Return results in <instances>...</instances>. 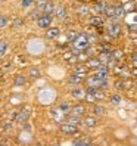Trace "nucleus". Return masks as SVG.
Returning <instances> with one entry per match:
<instances>
[{
  "mask_svg": "<svg viewBox=\"0 0 137 146\" xmlns=\"http://www.w3.org/2000/svg\"><path fill=\"white\" fill-rule=\"evenodd\" d=\"M105 13L109 16V18L115 16V6H106V7H105Z\"/></svg>",
  "mask_w": 137,
  "mask_h": 146,
  "instance_id": "22",
  "label": "nucleus"
},
{
  "mask_svg": "<svg viewBox=\"0 0 137 146\" xmlns=\"http://www.w3.org/2000/svg\"><path fill=\"white\" fill-rule=\"evenodd\" d=\"M78 12H80L81 15H85V13L89 12V7H87V6H81L80 9H78Z\"/></svg>",
  "mask_w": 137,
  "mask_h": 146,
  "instance_id": "37",
  "label": "nucleus"
},
{
  "mask_svg": "<svg viewBox=\"0 0 137 146\" xmlns=\"http://www.w3.org/2000/svg\"><path fill=\"white\" fill-rule=\"evenodd\" d=\"M102 22H103V21H102V18H99V16H95V18H91V24H93V25H100Z\"/></svg>",
  "mask_w": 137,
  "mask_h": 146,
  "instance_id": "31",
  "label": "nucleus"
},
{
  "mask_svg": "<svg viewBox=\"0 0 137 146\" xmlns=\"http://www.w3.org/2000/svg\"><path fill=\"white\" fill-rule=\"evenodd\" d=\"M84 112H85V106H84L83 104H78V105L72 106V111H71V114H72V115L80 117V118L84 115Z\"/></svg>",
  "mask_w": 137,
  "mask_h": 146,
  "instance_id": "7",
  "label": "nucleus"
},
{
  "mask_svg": "<svg viewBox=\"0 0 137 146\" xmlns=\"http://www.w3.org/2000/svg\"><path fill=\"white\" fill-rule=\"evenodd\" d=\"M99 90L100 89H97V87H87V93H90V94H96Z\"/></svg>",
  "mask_w": 137,
  "mask_h": 146,
  "instance_id": "34",
  "label": "nucleus"
},
{
  "mask_svg": "<svg viewBox=\"0 0 137 146\" xmlns=\"http://www.w3.org/2000/svg\"><path fill=\"white\" fill-rule=\"evenodd\" d=\"M114 87H115L116 90H122V89H125V87H124V81H122V80H116V81L114 83Z\"/></svg>",
  "mask_w": 137,
  "mask_h": 146,
  "instance_id": "25",
  "label": "nucleus"
},
{
  "mask_svg": "<svg viewBox=\"0 0 137 146\" xmlns=\"http://www.w3.org/2000/svg\"><path fill=\"white\" fill-rule=\"evenodd\" d=\"M87 40H89V43H90V44H93V43H96V36H95V34H89V36H87Z\"/></svg>",
  "mask_w": 137,
  "mask_h": 146,
  "instance_id": "33",
  "label": "nucleus"
},
{
  "mask_svg": "<svg viewBox=\"0 0 137 146\" xmlns=\"http://www.w3.org/2000/svg\"><path fill=\"white\" fill-rule=\"evenodd\" d=\"M84 77L85 75H78V74H72L71 77H69V84H74V86H78V84H81L83 81H84Z\"/></svg>",
  "mask_w": 137,
  "mask_h": 146,
  "instance_id": "11",
  "label": "nucleus"
},
{
  "mask_svg": "<svg viewBox=\"0 0 137 146\" xmlns=\"http://www.w3.org/2000/svg\"><path fill=\"white\" fill-rule=\"evenodd\" d=\"M61 131L65 133V134H75L77 133V127L64 123V124H61Z\"/></svg>",
  "mask_w": 137,
  "mask_h": 146,
  "instance_id": "8",
  "label": "nucleus"
},
{
  "mask_svg": "<svg viewBox=\"0 0 137 146\" xmlns=\"http://www.w3.org/2000/svg\"><path fill=\"white\" fill-rule=\"evenodd\" d=\"M111 53H112V58L115 59V61H116V59H121V58H122V52H121V50H112Z\"/></svg>",
  "mask_w": 137,
  "mask_h": 146,
  "instance_id": "26",
  "label": "nucleus"
},
{
  "mask_svg": "<svg viewBox=\"0 0 137 146\" xmlns=\"http://www.w3.org/2000/svg\"><path fill=\"white\" fill-rule=\"evenodd\" d=\"M22 24H24V21H22L21 18H16V19H13V25H15V27H21Z\"/></svg>",
  "mask_w": 137,
  "mask_h": 146,
  "instance_id": "36",
  "label": "nucleus"
},
{
  "mask_svg": "<svg viewBox=\"0 0 137 146\" xmlns=\"http://www.w3.org/2000/svg\"><path fill=\"white\" fill-rule=\"evenodd\" d=\"M109 100H111V104H112V105L118 106V105L122 104V96H121V94H112Z\"/></svg>",
  "mask_w": 137,
  "mask_h": 146,
  "instance_id": "16",
  "label": "nucleus"
},
{
  "mask_svg": "<svg viewBox=\"0 0 137 146\" xmlns=\"http://www.w3.org/2000/svg\"><path fill=\"white\" fill-rule=\"evenodd\" d=\"M52 11H53V3H52V2H47V6L44 7V12H46V15H49Z\"/></svg>",
  "mask_w": 137,
  "mask_h": 146,
  "instance_id": "29",
  "label": "nucleus"
},
{
  "mask_svg": "<svg viewBox=\"0 0 137 146\" xmlns=\"http://www.w3.org/2000/svg\"><path fill=\"white\" fill-rule=\"evenodd\" d=\"M134 86H136V87H137V83H134Z\"/></svg>",
  "mask_w": 137,
  "mask_h": 146,
  "instance_id": "44",
  "label": "nucleus"
},
{
  "mask_svg": "<svg viewBox=\"0 0 137 146\" xmlns=\"http://www.w3.org/2000/svg\"><path fill=\"white\" fill-rule=\"evenodd\" d=\"M105 7H106V6H103V5L99 2V3L95 6V9H96V12H105Z\"/></svg>",
  "mask_w": 137,
  "mask_h": 146,
  "instance_id": "32",
  "label": "nucleus"
},
{
  "mask_svg": "<svg viewBox=\"0 0 137 146\" xmlns=\"http://www.w3.org/2000/svg\"><path fill=\"white\" fill-rule=\"evenodd\" d=\"M6 24H7V18L6 16H0V27H3Z\"/></svg>",
  "mask_w": 137,
  "mask_h": 146,
  "instance_id": "39",
  "label": "nucleus"
},
{
  "mask_svg": "<svg viewBox=\"0 0 137 146\" xmlns=\"http://www.w3.org/2000/svg\"><path fill=\"white\" fill-rule=\"evenodd\" d=\"M30 75L32 77V78H37V77L40 75V71L37 70V68H31V70H30Z\"/></svg>",
  "mask_w": 137,
  "mask_h": 146,
  "instance_id": "28",
  "label": "nucleus"
},
{
  "mask_svg": "<svg viewBox=\"0 0 137 146\" xmlns=\"http://www.w3.org/2000/svg\"><path fill=\"white\" fill-rule=\"evenodd\" d=\"M119 33H121V25H119V24H111L109 25L108 34H109L111 37H118Z\"/></svg>",
  "mask_w": 137,
  "mask_h": 146,
  "instance_id": "6",
  "label": "nucleus"
},
{
  "mask_svg": "<svg viewBox=\"0 0 137 146\" xmlns=\"http://www.w3.org/2000/svg\"><path fill=\"white\" fill-rule=\"evenodd\" d=\"M37 5H38V7H40V9H44V7L47 6V2H46V0H40V2H38Z\"/></svg>",
  "mask_w": 137,
  "mask_h": 146,
  "instance_id": "38",
  "label": "nucleus"
},
{
  "mask_svg": "<svg viewBox=\"0 0 137 146\" xmlns=\"http://www.w3.org/2000/svg\"><path fill=\"white\" fill-rule=\"evenodd\" d=\"M99 2H100V0H99Z\"/></svg>",
  "mask_w": 137,
  "mask_h": 146,
  "instance_id": "46",
  "label": "nucleus"
},
{
  "mask_svg": "<svg viewBox=\"0 0 137 146\" xmlns=\"http://www.w3.org/2000/svg\"><path fill=\"white\" fill-rule=\"evenodd\" d=\"M6 49H7V41L6 40H0V56H3L6 53Z\"/></svg>",
  "mask_w": 137,
  "mask_h": 146,
  "instance_id": "23",
  "label": "nucleus"
},
{
  "mask_svg": "<svg viewBox=\"0 0 137 146\" xmlns=\"http://www.w3.org/2000/svg\"><path fill=\"white\" fill-rule=\"evenodd\" d=\"M21 5L25 6V7H27V6H31V5H32V0H22Z\"/></svg>",
  "mask_w": 137,
  "mask_h": 146,
  "instance_id": "40",
  "label": "nucleus"
},
{
  "mask_svg": "<svg viewBox=\"0 0 137 146\" xmlns=\"http://www.w3.org/2000/svg\"><path fill=\"white\" fill-rule=\"evenodd\" d=\"M102 65V62L99 61L97 58H90L87 62H85V66L87 68H93V70H97V68Z\"/></svg>",
  "mask_w": 137,
  "mask_h": 146,
  "instance_id": "12",
  "label": "nucleus"
},
{
  "mask_svg": "<svg viewBox=\"0 0 137 146\" xmlns=\"http://www.w3.org/2000/svg\"><path fill=\"white\" fill-rule=\"evenodd\" d=\"M13 84L15 86H24L25 84V77L24 75H16L15 80H13Z\"/></svg>",
  "mask_w": 137,
  "mask_h": 146,
  "instance_id": "21",
  "label": "nucleus"
},
{
  "mask_svg": "<svg viewBox=\"0 0 137 146\" xmlns=\"http://www.w3.org/2000/svg\"><path fill=\"white\" fill-rule=\"evenodd\" d=\"M72 44H74V49L75 50L81 52V50H85V49L90 46V43H89L87 36H85V34H78V37H77V40L72 43Z\"/></svg>",
  "mask_w": 137,
  "mask_h": 146,
  "instance_id": "1",
  "label": "nucleus"
},
{
  "mask_svg": "<svg viewBox=\"0 0 137 146\" xmlns=\"http://www.w3.org/2000/svg\"><path fill=\"white\" fill-rule=\"evenodd\" d=\"M125 15V9L122 5H116L115 6V16H118V18H122V16Z\"/></svg>",
  "mask_w": 137,
  "mask_h": 146,
  "instance_id": "19",
  "label": "nucleus"
},
{
  "mask_svg": "<svg viewBox=\"0 0 137 146\" xmlns=\"http://www.w3.org/2000/svg\"><path fill=\"white\" fill-rule=\"evenodd\" d=\"M133 7H134V3H133V2H128V3L124 6V9H125V12H127V11H133Z\"/></svg>",
  "mask_w": 137,
  "mask_h": 146,
  "instance_id": "35",
  "label": "nucleus"
},
{
  "mask_svg": "<svg viewBox=\"0 0 137 146\" xmlns=\"http://www.w3.org/2000/svg\"><path fill=\"white\" fill-rule=\"evenodd\" d=\"M102 81L100 78H97V77L93 74V75H90L89 78H87V84H89V87H97V89H100V86H102Z\"/></svg>",
  "mask_w": 137,
  "mask_h": 146,
  "instance_id": "4",
  "label": "nucleus"
},
{
  "mask_svg": "<svg viewBox=\"0 0 137 146\" xmlns=\"http://www.w3.org/2000/svg\"><path fill=\"white\" fill-rule=\"evenodd\" d=\"M59 109H61L64 114H69L72 111V106H71V104H68V102H62V104L59 105Z\"/></svg>",
  "mask_w": 137,
  "mask_h": 146,
  "instance_id": "18",
  "label": "nucleus"
},
{
  "mask_svg": "<svg viewBox=\"0 0 137 146\" xmlns=\"http://www.w3.org/2000/svg\"><path fill=\"white\" fill-rule=\"evenodd\" d=\"M59 34H61V30L59 28H56V27H53V28H49L47 31H46V36H47V38H55V37H58Z\"/></svg>",
  "mask_w": 137,
  "mask_h": 146,
  "instance_id": "14",
  "label": "nucleus"
},
{
  "mask_svg": "<svg viewBox=\"0 0 137 146\" xmlns=\"http://www.w3.org/2000/svg\"><path fill=\"white\" fill-rule=\"evenodd\" d=\"M28 115H30V109L28 108H24V109L18 111V118H16V123H19V124L25 123V121H27V118H28Z\"/></svg>",
  "mask_w": 137,
  "mask_h": 146,
  "instance_id": "5",
  "label": "nucleus"
},
{
  "mask_svg": "<svg viewBox=\"0 0 137 146\" xmlns=\"http://www.w3.org/2000/svg\"><path fill=\"white\" fill-rule=\"evenodd\" d=\"M95 96H96V99H97V100H103V99L106 98V94H105V92H103V90H99V92L95 94Z\"/></svg>",
  "mask_w": 137,
  "mask_h": 146,
  "instance_id": "27",
  "label": "nucleus"
},
{
  "mask_svg": "<svg viewBox=\"0 0 137 146\" xmlns=\"http://www.w3.org/2000/svg\"><path fill=\"white\" fill-rule=\"evenodd\" d=\"M50 22H52V18H50V15H44V16H41V18H38L37 24H38V27L41 28H47Z\"/></svg>",
  "mask_w": 137,
  "mask_h": 146,
  "instance_id": "9",
  "label": "nucleus"
},
{
  "mask_svg": "<svg viewBox=\"0 0 137 146\" xmlns=\"http://www.w3.org/2000/svg\"><path fill=\"white\" fill-rule=\"evenodd\" d=\"M71 94H72L75 99L83 100V99H85V96H87V90H85V89H81V87H77V89H72Z\"/></svg>",
  "mask_w": 137,
  "mask_h": 146,
  "instance_id": "2",
  "label": "nucleus"
},
{
  "mask_svg": "<svg viewBox=\"0 0 137 146\" xmlns=\"http://www.w3.org/2000/svg\"><path fill=\"white\" fill-rule=\"evenodd\" d=\"M85 72H87V66H85V65H75L74 66V74L85 75Z\"/></svg>",
  "mask_w": 137,
  "mask_h": 146,
  "instance_id": "17",
  "label": "nucleus"
},
{
  "mask_svg": "<svg viewBox=\"0 0 137 146\" xmlns=\"http://www.w3.org/2000/svg\"><path fill=\"white\" fill-rule=\"evenodd\" d=\"M55 15L58 18H65V7L64 6H58L55 9Z\"/></svg>",
  "mask_w": 137,
  "mask_h": 146,
  "instance_id": "20",
  "label": "nucleus"
},
{
  "mask_svg": "<svg viewBox=\"0 0 137 146\" xmlns=\"http://www.w3.org/2000/svg\"><path fill=\"white\" fill-rule=\"evenodd\" d=\"M74 146H91V140L89 139V137H83V139L75 140Z\"/></svg>",
  "mask_w": 137,
  "mask_h": 146,
  "instance_id": "15",
  "label": "nucleus"
},
{
  "mask_svg": "<svg viewBox=\"0 0 137 146\" xmlns=\"http://www.w3.org/2000/svg\"><path fill=\"white\" fill-rule=\"evenodd\" d=\"M133 75H134L136 78H137V68H134V70H133Z\"/></svg>",
  "mask_w": 137,
  "mask_h": 146,
  "instance_id": "42",
  "label": "nucleus"
},
{
  "mask_svg": "<svg viewBox=\"0 0 137 146\" xmlns=\"http://www.w3.org/2000/svg\"><path fill=\"white\" fill-rule=\"evenodd\" d=\"M2 77H3V71H2V70H0V78H2Z\"/></svg>",
  "mask_w": 137,
  "mask_h": 146,
  "instance_id": "43",
  "label": "nucleus"
},
{
  "mask_svg": "<svg viewBox=\"0 0 137 146\" xmlns=\"http://www.w3.org/2000/svg\"><path fill=\"white\" fill-rule=\"evenodd\" d=\"M80 121H81V118H80V117H75V115H72V114H71V115L68 114L66 118H65V123H66V124H71V125H75V127L80 124Z\"/></svg>",
  "mask_w": 137,
  "mask_h": 146,
  "instance_id": "10",
  "label": "nucleus"
},
{
  "mask_svg": "<svg viewBox=\"0 0 137 146\" xmlns=\"http://www.w3.org/2000/svg\"><path fill=\"white\" fill-rule=\"evenodd\" d=\"M91 112L95 114V115H105L106 114V108L103 106V105H95L93 106V109H91Z\"/></svg>",
  "mask_w": 137,
  "mask_h": 146,
  "instance_id": "13",
  "label": "nucleus"
},
{
  "mask_svg": "<svg viewBox=\"0 0 137 146\" xmlns=\"http://www.w3.org/2000/svg\"><path fill=\"white\" fill-rule=\"evenodd\" d=\"M83 124L85 127H89V128H93V127H96L97 125V118L95 115H89V117H84L83 119Z\"/></svg>",
  "mask_w": 137,
  "mask_h": 146,
  "instance_id": "3",
  "label": "nucleus"
},
{
  "mask_svg": "<svg viewBox=\"0 0 137 146\" xmlns=\"http://www.w3.org/2000/svg\"><path fill=\"white\" fill-rule=\"evenodd\" d=\"M85 102H89V104H96V96L95 94H90V93H87V96H85V99H84Z\"/></svg>",
  "mask_w": 137,
  "mask_h": 146,
  "instance_id": "24",
  "label": "nucleus"
},
{
  "mask_svg": "<svg viewBox=\"0 0 137 146\" xmlns=\"http://www.w3.org/2000/svg\"><path fill=\"white\" fill-rule=\"evenodd\" d=\"M131 61H133V65H134V68H137V53L131 55Z\"/></svg>",
  "mask_w": 137,
  "mask_h": 146,
  "instance_id": "41",
  "label": "nucleus"
},
{
  "mask_svg": "<svg viewBox=\"0 0 137 146\" xmlns=\"http://www.w3.org/2000/svg\"><path fill=\"white\" fill-rule=\"evenodd\" d=\"M77 37H78V34H77V33H72V31H69V33H68V38H69L72 43L77 40Z\"/></svg>",
  "mask_w": 137,
  "mask_h": 146,
  "instance_id": "30",
  "label": "nucleus"
},
{
  "mask_svg": "<svg viewBox=\"0 0 137 146\" xmlns=\"http://www.w3.org/2000/svg\"><path fill=\"white\" fill-rule=\"evenodd\" d=\"M91 146H95V145H91Z\"/></svg>",
  "mask_w": 137,
  "mask_h": 146,
  "instance_id": "45",
  "label": "nucleus"
}]
</instances>
